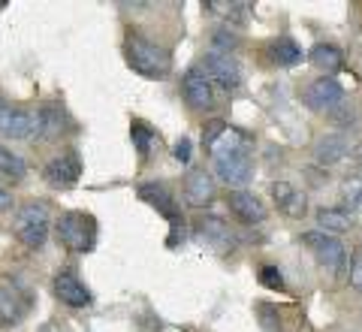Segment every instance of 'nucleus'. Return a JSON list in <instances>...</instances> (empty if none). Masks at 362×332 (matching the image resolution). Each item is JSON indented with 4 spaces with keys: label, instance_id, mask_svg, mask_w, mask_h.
Returning a JSON list of instances; mask_svg holds the SVG:
<instances>
[{
    "label": "nucleus",
    "instance_id": "nucleus-1",
    "mask_svg": "<svg viewBox=\"0 0 362 332\" xmlns=\"http://www.w3.org/2000/svg\"><path fill=\"white\" fill-rule=\"evenodd\" d=\"M214 157V169H218L221 181L226 185H247V178L254 173L251 160V142L245 139V133L223 127V133L209 145Z\"/></svg>",
    "mask_w": 362,
    "mask_h": 332
},
{
    "label": "nucleus",
    "instance_id": "nucleus-2",
    "mask_svg": "<svg viewBox=\"0 0 362 332\" xmlns=\"http://www.w3.org/2000/svg\"><path fill=\"white\" fill-rule=\"evenodd\" d=\"M124 52H127V64L136 73H142L145 79H166L169 70H173V55H169L163 45L139 37V33H130Z\"/></svg>",
    "mask_w": 362,
    "mask_h": 332
},
{
    "label": "nucleus",
    "instance_id": "nucleus-3",
    "mask_svg": "<svg viewBox=\"0 0 362 332\" xmlns=\"http://www.w3.org/2000/svg\"><path fill=\"white\" fill-rule=\"evenodd\" d=\"M54 239L70 254H88L97 242V221L85 212H61L54 221Z\"/></svg>",
    "mask_w": 362,
    "mask_h": 332
},
{
    "label": "nucleus",
    "instance_id": "nucleus-4",
    "mask_svg": "<svg viewBox=\"0 0 362 332\" xmlns=\"http://www.w3.org/2000/svg\"><path fill=\"white\" fill-rule=\"evenodd\" d=\"M49 202L42 200H30L16 212V227L13 233L28 251H40L49 239Z\"/></svg>",
    "mask_w": 362,
    "mask_h": 332
},
{
    "label": "nucleus",
    "instance_id": "nucleus-5",
    "mask_svg": "<svg viewBox=\"0 0 362 332\" xmlns=\"http://www.w3.org/2000/svg\"><path fill=\"white\" fill-rule=\"evenodd\" d=\"M33 305L30 287L16 275H0V329H9L28 317Z\"/></svg>",
    "mask_w": 362,
    "mask_h": 332
},
{
    "label": "nucleus",
    "instance_id": "nucleus-6",
    "mask_svg": "<svg viewBox=\"0 0 362 332\" xmlns=\"http://www.w3.org/2000/svg\"><path fill=\"white\" fill-rule=\"evenodd\" d=\"M199 73L209 79L211 88L218 85L223 91H235L242 85V70H239V64H235L230 55H218V52H209L206 58H202V67H199Z\"/></svg>",
    "mask_w": 362,
    "mask_h": 332
},
{
    "label": "nucleus",
    "instance_id": "nucleus-7",
    "mask_svg": "<svg viewBox=\"0 0 362 332\" xmlns=\"http://www.w3.org/2000/svg\"><path fill=\"white\" fill-rule=\"evenodd\" d=\"M302 245H308L311 251H314V257H317V263L320 266H326V269H341L344 263H347V251H344V245L338 242L335 236H329V233H323V230H311V233H305L302 236Z\"/></svg>",
    "mask_w": 362,
    "mask_h": 332
},
{
    "label": "nucleus",
    "instance_id": "nucleus-8",
    "mask_svg": "<svg viewBox=\"0 0 362 332\" xmlns=\"http://www.w3.org/2000/svg\"><path fill=\"white\" fill-rule=\"evenodd\" d=\"M305 106L314 109V112H332L335 106H341V100H344V88L338 79H329V76H323V79H317V82H311L308 88H305Z\"/></svg>",
    "mask_w": 362,
    "mask_h": 332
},
{
    "label": "nucleus",
    "instance_id": "nucleus-9",
    "mask_svg": "<svg viewBox=\"0 0 362 332\" xmlns=\"http://www.w3.org/2000/svg\"><path fill=\"white\" fill-rule=\"evenodd\" d=\"M0 136H6V139H33L37 136V118H33V112L0 103Z\"/></svg>",
    "mask_w": 362,
    "mask_h": 332
},
{
    "label": "nucleus",
    "instance_id": "nucleus-10",
    "mask_svg": "<svg viewBox=\"0 0 362 332\" xmlns=\"http://www.w3.org/2000/svg\"><path fill=\"white\" fill-rule=\"evenodd\" d=\"M45 181L52 188H73L78 176H82V160H78V151H64L58 157H52L45 164Z\"/></svg>",
    "mask_w": 362,
    "mask_h": 332
},
{
    "label": "nucleus",
    "instance_id": "nucleus-11",
    "mask_svg": "<svg viewBox=\"0 0 362 332\" xmlns=\"http://www.w3.org/2000/svg\"><path fill=\"white\" fill-rule=\"evenodd\" d=\"M52 287H54V296L70 308H88L90 302H94V293L85 287V281L78 278L76 272H58Z\"/></svg>",
    "mask_w": 362,
    "mask_h": 332
},
{
    "label": "nucleus",
    "instance_id": "nucleus-12",
    "mask_svg": "<svg viewBox=\"0 0 362 332\" xmlns=\"http://www.w3.org/2000/svg\"><path fill=\"white\" fill-rule=\"evenodd\" d=\"M181 94H185L187 106L197 109V112H209L214 106V88L199 70H190L185 76V82H181Z\"/></svg>",
    "mask_w": 362,
    "mask_h": 332
},
{
    "label": "nucleus",
    "instance_id": "nucleus-13",
    "mask_svg": "<svg viewBox=\"0 0 362 332\" xmlns=\"http://www.w3.org/2000/svg\"><path fill=\"white\" fill-rule=\"evenodd\" d=\"M269 190H272V200H275V205L287 217H305V214H308V197H305L299 188H293L290 181H275Z\"/></svg>",
    "mask_w": 362,
    "mask_h": 332
},
{
    "label": "nucleus",
    "instance_id": "nucleus-14",
    "mask_svg": "<svg viewBox=\"0 0 362 332\" xmlns=\"http://www.w3.org/2000/svg\"><path fill=\"white\" fill-rule=\"evenodd\" d=\"M33 118H37V136L42 142L61 139L66 130V112L58 103H49V106H42L40 112H33Z\"/></svg>",
    "mask_w": 362,
    "mask_h": 332
},
{
    "label": "nucleus",
    "instance_id": "nucleus-15",
    "mask_svg": "<svg viewBox=\"0 0 362 332\" xmlns=\"http://www.w3.org/2000/svg\"><path fill=\"white\" fill-rule=\"evenodd\" d=\"M226 205H230V212L239 217L242 224H259L266 217L263 202H259L254 193H247V190H233L230 197H226Z\"/></svg>",
    "mask_w": 362,
    "mask_h": 332
},
{
    "label": "nucleus",
    "instance_id": "nucleus-16",
    "mask_svg": "<svg viewBox=\"0 0 362 332\" xmlns=\"http://www.w3.org/2000/svg\"><path fill=\"white\" fill-rule=\"evenodd\" d=\"M139 200L154 205V209L160 214H166L169 221H178L175 200H173V193H169V188L163 185V181H145V185H139Z\"/></svg>",
    "mask_w": 362,
    "mask_h": 332
},
{
    "label": "nucleus",
    "instance_id": "nucleus-17",
    "mask_svg": "<svg viewBox=\"0 0 362 332\" xmlns=\"http://www.w3.org/2000/svg\"><path fill=\"white\" fill-rule=\"evenodd\" d=\"M350 151V145L344 136H338V133H329V136H320L314 145V160L320 166H335V164H341V160L347 157Z\"/></svg>",
    "mask_w": 362,
    "mask_h": 332
},
{
    "label": "nucleus",
    "instance_id": "nucleus-18",
    "mask_svg": "<svg viewBox=\"0 0 362 332\" xmlns=\"http://www.w3.org/2000/svg\"><path fill=\"white\" fill-rule=\"evenodd\" d=\"M214 197V181L206 169H194L187 178H185V200L190 205H206Z\"/></svg>",
    "mask_w": 362,
    "mask_h": 332
},
{
    "label": "nucleus",
    "instance_id": "nucleus-19",
    "mask_svg": "<svg viewBox=\"0 0 362 332\" xmlns=\"http://www.w3.org/2000/svg\"><path fill=\"white\" fill-rule=\"evenodd\" d=\"M317 221H320V227L326 233H344L350 230V224H354V214H350L344 205H335V209H320L317 212Z\"/></svg>",
    "mask_w": 362,
    "mask_h": 332
},
{
    "label": "nucleus",
    "instance_id": "nucleus-20",
    "mask_svg": "<svg viewBox=\"0 0 362 332\" xmlns=\"http://www.w3.org/2000/svg\"><path fill=\"white\" fill-rule=\"evenodd\" d=\"M272 61H275L278 67H293V64H299L302 61V52H299V45L293 42V40H287V37H281V40H275L272 42Z\"/></svg>",
    "mask_w": 362,
    "mask_h": 332
},
{
    "label": "nucleus",
    "instance_id": "nucleus-21",
    "mask_svg": "<svg viewBox=\"0 0 362 332\" xmlns=\"http://www.w3.org/2000/svg\"><path fill=\"white\" fill-rule=\"evenodd\" d=\"M0 176L13 178V181H21L28 176V164L16 151H9L6 145H0Z\"/></svg>",
    "mask_w": 362,
    "mask_h": 332
},
{
    "label": "nucleus",
    "instance_id": "nucleus-22",
    "mask_svg": "<svg viewBox=\"0 0 362 332\" xmlns=\"http://www.w3.org/2000/svg\"><path fill=\"white\" fill-rule=\"evenodd\" d=\"M311 64L320 67V70H338V67L344 64V58H341V52H338L335 45L320 42V45H314L311 49Z\"/></svg>",
    "mask_w": 362,
    "mask_h": 332
},
{
    "label": "nucleus",
    "instance_id": "nucleus-23",
    "mask_svg": "<svg viewBox=\"0 0 362 332\" xmlns=\"http://www.w3.org/2000/svg\"><path fill=\"white\" fill-rule=\"evenodd\" d=\"M341 197H344V209L350 214H362V176H347L344 178Z\"/></svg>",
    "mask_w": 362,
    "mask_h": 332
},
{
    "label": "nucleus",
    "instance_id": "nucleus-24",
    "mask_svg": "<svg viewBox=\"0 0 362 332\" xmlns=\"http://www.w3.org/2000/svg\"><path fill=\"white\" fill-rule=\"evenodd\" d=\"M154 139H157V136H154V130L148 127V124H145V121H133V145L139 148L142 157H148V148H151Z\"/></svg>",
    "mask_w": 362,
    "mask_h": 332
},
{
    "label": "nucleus",
    "instance_id": "nucleus-25",
    "mask_svg": "<svg viewBox=\"0 0 362 332\" xmlns=\"http://www.w3.org/2000/svg\"><path fill=\"white\" fill-rule=\"evenodd\" d=\"M259 281H263L266 287H272V290H284V275H281L275 266H263V269H259Z\"/></svg>",
    "mask_w": 362,
    "mask_h": 332
},
{
    "label": "nucleus",
    "instance_id": "nucleus-26",
    "mask_svg": "<svg viewBox=\"0 0 362 332\" xmlns=\"http://www.w3.org/2000/svg\"><path fill=\"white\" fill-rule=\"evenodd\" d=\"M235 49V37L230 30H214V52L218 55H226Z\"/></svg>",
    "mask_w": 362,
    "mask_h": 332
},
{
    "label": "nucleus",
    "instance_id": "nucleus-27",
    "mask_svg": "<svg viewBox=\"0 0 362 332\" xmlns=\"http://www.w3.org/2000/svg\"><path fill=\"white\" fill-rule=\"evenodd\" d=\"M350 284L362 290V245L354 251V260H350Z\"/></svg>",
    "mask_w": 362,
    "mask_h": 332
},
{
    "label": "nucleus",
    "instance_id": "nucleus-28",
    "mask_svg": "<svg viewBox=\"0 0 362 332\" xmlns=\"http://www.w3.org/2000/svg\"><path fill=\"white\" fill-rule=\"evenodd\" d=\"M329 118L335 124H354L356 115H354V109H347V106H335V112H329Z\"/></svg>",
    "mask_w": 362,
    "mask_h": 332
},
{
    "label": "nucleus",
    "instance_id": "nucleus-29",
    "mask_svg": "<svg viewBox=\"0 0 362 332\" xmlns=\"http://www.w3.org/2000/svg\"><path fill=\"white\" fill-rule=\"evenodd\" d=\"M175 160L178 164H190V139H185V136L175 142Z\"/></svg>",
    "mask_w": 362,
    "mask_h": 332
},
{
    "label": "nucleus",
    "instance_id": "nucleus-30",
    "mask_svg": "<svg viewBox=\"0 0 362 332\" xmlns=\"http://www.w3.org/2000/svg\"><path fill=\"white\" fill-rule=\"evenodd\" d=\"M9 209H13V193L0 185V212H9Z\"/></svg>",
    "mask_w": 362,
    "mask_h": 332
},
{
    "label": "nucleus",
    "instance_id": "nucleus-31",
    "mask_svg": "<svg viewBox=\"0 0 362 332\" xmlns=\"http://www.w3.org/2000/svg\"><path fill=\"white\" fill-rule=\"evenodd\" d=\"M354 164L362 169V145H356V148H354Z\"/></svg>",
    "mask_w": 362,
    "mask_h": 332
}]
</instances>
